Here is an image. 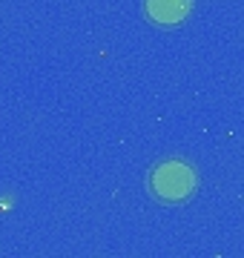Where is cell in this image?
Masks as SVG:
<instances>
[{
    "label": "cell",
    "instance_id": "obj_1",
    "mask_svg": "<svg viewBox=\"0 0 244 258\" xmlns=\"http://www.w3.org/2000/svg\"><path fill=\"white\" fill-rule=\"evenodd\" d=\"M198 175L196 169L181 161V158H167L152 166L150 172V192L164 204H184L196 195Z\"/></svg>",
    "mask_w": 244,
    "mask_h": 258
},
{
    "label": "cell",
    "instance_id": "obj_2",
    "mask_svg": "<svg viewBox=\"0 0 244 258\" xmlns=\"http://www.w3.org/2000/svg\"><path fill=\"white\" fill-rule=\"evenodd\" d=\"M144 12L155 26H178L190 18L193 0H144Z\"/></svg>",
    "mask_w": 244,
    "mask_h": 258
}]
</instances>
